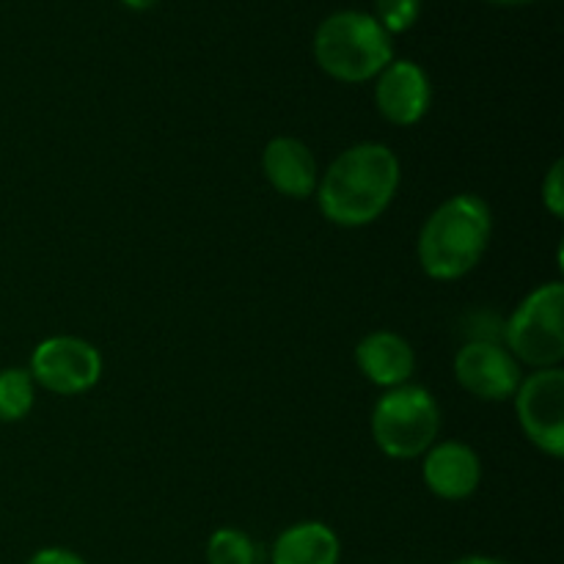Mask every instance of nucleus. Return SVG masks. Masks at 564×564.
<instances>
[{
    "label": "nucleus",
    "mask_w": 564,
    "mask_h": 564,
    "mask_svg": "<svg viewBox=\"0 0 564 564\" xmlns=\"http://www.w3.org/2000/svg\"><path fill=\"white\" fill-rule=\"evenodd\" d=\"M119 3L130 11H149V9H154L160 0H119Z\"/></svg>",
    "instance_id": "nucleus-20"
},
{
    "label": "nucleus",
    "mask_w": 564,
    "mask_h": 564,
    "mask_svg": "<svg viewBox=\"0 0 564 564\" xmlns=\"http://www.w3.org/2000/svg\"><path fill=\"white\" fill-rule=\"evenodd\" d=\"M36 402V383L22 367L0 369V424L22 422Z\"/></svg>",
    "instance_id": "nucleus-14"
},
{
    "label": "nucleus",
    "mask_w": 564,
    "mask_h": 564,
    "mask_svg": "<svg viewBox=\"0 0 564 564\" xmlns=\"http://www.w3.org/2000/svg\"><path fill=\"white\" fill-rule=\"evenodd\" d=\"M375 105L389 124L413 127L433 105V83L416 61L394 58L375 77Z\"/></svg>",
    "instance_id": "nucleus-9"
},
{
    "label": "nucleus",
    "mask_w": 564,
    "mask_h": 564,
    "mask_svg": "<svg viewBox=\"0 0 564 564\" xmlns=\"http://www.w3.org/2000/svg\"><path fill=\"white\" fill-rule=\"evenodd\" d=\"M455 380L477 400L507 402L516 397L523 372L501 341L471 339L457 350Z\"/></svg>",
    "instance_id": "nucleus-8"
},
{
    "label": "nucleus",
    "mask_w": 564,
    "mask_h": 564,
    "mask_svg": "<svg viewBox=\"0 0 564 564\" xmlns=\"http://www.w3.org/2000/svg\"><path fill=\"white\" fill-rule=\"evenodd\" d=\"M372 438L378 449L391 460H413L422 457L435 444L441 430V408L424 386H397L386 389L375 402Z\"/></svg>",
    "instance_id": "nucleus-4"
},
{
    "label": "nucleus",
    "mask_w": 564,
    "mask_h": 564,
    "mask_svg": "<svg viewBox=\"0 0 564 564\" xmlns=\"http://www.w3.org/2000/svg\"><path fill=\"white\" fill-rule=\"evenodd\" d=\"M314 61L339 83L375 80L394 61V39L372 14L341 9L325 17L314 31Z\"/></svg>",
    "instance_id": "nucleus-3"
},
{
    "label": "nucleus",
    "mask_w": 564,
    "mask_h": 564,
    "mask_svg": "<svg viewBox=\"0 0 564 564\" xmlns=\"http://www.w3.org/2000/svg\"><path fill=\"white\" fill-rule=\"evenodd\" d=\"M422 457V479L433 496L444 501H463L477 494L482 482V460L468 444L441 441Z\"/></svg>",
    "instance_id": "nucleus-10"
},
{
    "label": "nucleus",
    "mask_w": 564,
    "mask_h": 564,
    "mask_svg": "<svg viewBox=\"0 0 564 564\" xmlns=\"http://www.w3.org/2000/svg\"><path fill=\"white\" fill-rule=\"evenodd\" d=\"M372 17L394 39L416 25L422 17V0H375Z\"/></svg>",
    "instance_id": "nucleus-16"
},
{
    "label": "nucleus",
    "mask_w": 564,
    "mask_h": 564,
    "mask_svg": "<svg viewBox=\"0 0 564 564\" xmlns=\"http://www.w3.org/2000/svg\"><path fill=\"white\" fill-rule=\"evenodd\" d=\"M400 187V160L386 143H356L325 169L317 204L325 220L341 229L375 224L391 207Z\"/></svg>",
    "instance_id": "nucleus-1"
},
{
    "label": "nucleus",
    "mask_w": 564,
    "mask_h": 564,
    "mask_svg": "<svg viewBox=\"0 0 564 564\" xmlns=\"http://www.w3.org/2000/svg\"><path fill=\"white\" fill-rule=\"evenodd\" d=\"M257 543L240 529H215L207 540V564H257Z\"/></svg>",
    "instance_id": "nucleus-15"
},
{
    "label": "nucleus",
    "mask_w": 564,
    "mask_h": 564,
    "mask_svg": "<svg viewBox=\"0 0 564 564\" xmlns=\"http://www.w3.org/2000/svg\"><path fill=\"white\" fill-rule=\"evenodd\" d=\"M28 372L50 394H86L102 380V356L80 336H50L31 352Z\"/></svg>",
    "instance_id": "nucleus-6"
},
{
    "label": "nucleus",
    "mask_w": 564,
    "mask_h": 564,
    "mask_svg": "<svg viewBox=\"0 0 564 564\" xmlns=\"http://www.w3.org/2000/svg\"><path fill=\"white\" fill-rule=\"evenodd\" d=\"M455 564H518V562H510V560H499V556H463V560H457Z\"/></svg>",
    "instance_id": "nucleus-19"
},
{
    "label": "nucleus",
    "mask_w": 564,
    "mask_h": 564,
    "mask_svg": "<svg viewBox=\"0 0 564 564\" xmlns=\"http://www.w3.org/2000/svg\"><path fill=\"white\" fill-rule=\"evenodd\" d=\"M339 534L323 521L286 527L270 549V564H339Z\"/></svg>",
    "instance_id": "nucleus-13"
},
{
    "label": "nucleus",
    "mask_w": 564,
    "mask_h": 564,
    "mask_svg": "<svg viewBox=\"0 0 564 564\" xmlns=\"http://www.w3.org/2000/svg\"><path fill=\"white\" fill-rule=\"evenodd\" d=\"M564 286L549 281L529 292L505 325V347L532 369L560 367L564 358Z\"/></svg>",
    "instance_id": "nucleus-5"
},
{
    "label": "nucleus",
    "mask_w": 564,
    "mask_h": 564,
    "mask_svg": "<svg viewBox=\"0 0 564 564\" xmlns=\"http://www.w3.org/2000/svg\"><path fill=\"white\" fill-rule=\"evenodd\" d=\"M488 3H496V6H529V3H538V0H488Z\"/></svg>",
    "instance_id": "nucleus-21"
},
{
    "label": "nucleus",
    "mask_w": 564,
    "mask_h": 564,
    "mask_svg": "<svg viewBox=\"0 0 564 564\" xmlns=\"http://www.w3.org/2000/svg\"><path fill=\"white\" fill-rule=\"evenodd\" d=\"M494 235V215L485 198L457 193L430 213L419 231L416 253L424 275L457 281L482 262Z\"/></svg>",
    "instance_id": "nucleus-2"
},
{
    "label": "nucleus",
    "mask_w": 564,
    "mask_h": 564,
    "mask_svg": "<svg viewBox=\"0 0 564 564\" xmlns=\"http://www.w3.org/2000/svg\"><path fill=\"white\" fill-rule=\"evenodd\" d=\"M25 564H88L80 554L69 549H58V545H50V549L36 551Z\"/></svg>",
    "instance_id": "nucleus-18"
},
{
    "label": "nucleus",
    "mask_w": 564,
    "mask_h": 564,
    "mask_svg": "<svg viewBox=\"0 0 564 564\" xmlns=\"http://www.w3.org/2000/svg\"><path fill=\"white\" fill-rule=\"evenodd\" d=\"M516 413L527 438L560 460L564 455V372L562 367L523 375L516 391Z\"/></svg>",
    "instance_id": "nucleus-7"
},
{
    "label": "nucleus",
    "mask_w": 564,
    "mask_h": 564,
    "mask_svg": "<svg viewBox=\"0 0 564 564\" xmlns=\"http://www.w3.org/2000/svg\"><path fill=\"white\" fill-rule=\"evenodd\" d=\"M262 171L273 191L286 198H312L319 185L317 158L312 149L292 135H279L268 141L262 152Z\"/></svg>",
    "instance_id": "nucleus-11"
},
{
    "label": "nucleus",
    "mask_w": 564,
    "mask_h": 564,
    "mask_svg": "<svg viewBox=\"0 0 564 564\" xmlns=\"http://www.w3.org/2000/svg\"><path fill=\"white\" fill-rule=\"evenodd\" d=\"M356 367L369 383L397 389L416 372V352L405 336L394 330H372L356 345Z\"/></svg>",
    "instance_id": "nucleus-12"
},
{
    "label": "nucleus",
    "mask_w": 564,
    "mask_h": 564,
    "mask_svg": "<svg viewBox=\"0 0 564 564\" xmlns=\"http://www.w3.org/2000/svg\"><path fill=\"white\" fill-rule=\"evenodd\" d=\"M562 171H564V163H562V160H556V163L551 165L549 176L543 180V204H545V209L554 215V218H562V215H564Z\"/></svg>",
    "instance_id": "nucleus-17"
}]
</instances>
